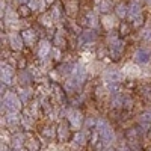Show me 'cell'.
<instances>
[{"mask_svg": "<svg viewBox=\"0 0 151 151\" xmlns=\"http://www.w3.org/2000/svg\"><path fill=\"white\" fill-rule=\"evenodd\" d=\"M52 17H53L55 20H59V17H60V6H55V8H53Z\"/></svg>", "mask_w": 151, "mask_h": 151, "instance_id": "34", "label": "cell"}, {"mask_svg": "<svg viewBox=\"0 0 151 151\" xmlns=\"http://www.w3.org/2000/svg\"><path fill=\"white\" fill-rule=\"evenodd\" d=\"M141 15H142V8H141V5L137 3V2H132L130 6H129V14H127L129 20H130V21H134L137 17H141Z\"/></svg>", "mask_w": 151, "mask_h": 151, "instance_id": "9", "label": "cell"}, {"mask_svg": "<svg viewBox=\"0 0 151 151\" xmlns=\"http://www.w3.org/2000/svg\"><path fill=\"white\" fill-rule=\"evenodd\" d=\"M67 12L70 15H73L74 12H77V3L76 2H68L67 3Z\"/></svg>", "mask_w": 151, "mask_h": 151, "instance_id": "32", "label": "cell"}, {"mask_svg": "<svg viewBox=\"0 0 151 151\" xmlns=\"http://www.w3.org/2000/svg\"><path fill=\"white\" fill-rule=\"evenodd\" d=\"M29 11H30L29 6H24V5H23V6L20 8V14H21V15H27V14H29Z\"/></svg>", "mask_w": 151, "mask_h": 151, "instance_id": "36", "label": "cell"}, {"mask_svg": "<svg viewBox=\"0 0 151 151\" xmlns=\"http://www.w3.org/2000/svg\"><path fill=\"white\" fill-rule=\"evenodd\" d=\"M122 106H124V97L116 95L112 100V107H122Z\"/></svg>", "mask_w": 151, "mask_h": 151, "instance_id": "31", "label": "cell"}, {"mask_svg": "<svg viewBox=\"0 0 151 151\" xmlns=\"http://www.w3.org/2000/svg\"><path fill=\"white\" fill-rule=\"evenodd\" d=\"M150 151H151V150H150Z\"/></svg>", "mask_w": 151, "mask_h": 151, "instance_id": "48", "label": "cell"}, {"mask_svg": "<svg viewBox=\"0 0 151 151\" xmlns=\"http://www.w3.org/2000/svg\"><path fill=\"white\" fill-rule=\"evenodd\" d=\"M9 44H11V47L14 50H21L23 44H24V40H23L21 35L12 32V33H9Z\"/></svg>", "mask_w": 151, "mask_h": 151, "instance_id": "10", "label": "cell"}, {"mask_svg": "<svg viewBox=\"0 0 151 151\" xmlns=\"http://www.w3.org/2000/svg\"><path fill=\"white\" fill-rule=\"evenodd\" d=\"M109 50H110V58L118 60L122 56V53H124V44H122V41H119L118 38H116V40H113V41H110V48Z\"/></svg>", "mask_w": 151, "mask_h": 151, "instance_id": "4", "label": "cell"}, {"mask_svg": "<svg viewBox=\"0 0 151 151\" xmlns=\"http://www.w3.org/2000/svg\"><path fill=\"white\" fill-rule=\"evenodd\" d=\"M21 36H23V40H24V44H27L29 47H32L36 42V33L32 29H26V30L21 33Z\"/></svg>", "mask_w": 151, "mask_h": 151, "instance_id": "12", "label": "cell"}, {"mask_svg": "<svg viewBox=\"0 0 151 151\" xmlns=\"http://www.w3.org/2000/svg\"><path fill=\"white\" fill-rule=\"evenodd\" d=\"M67 118H68V122L71 124V127L76 129V130H79L85 124V118L82 115V112L77 110V109H70L68 113H67Z\"/></svg>", "mask_w": 151, "mask_h": 151, "instance_id": "2", "label": "cell"}, {"mask_svg": "<svg viewBox=\"0 0 151 151\" xmlns=\"http://www.w3.org/2000/svg\"><path fill=\"white\" fill-rule=\"evenodd\" d=\"M21 124L24 125V129H32V125H33V118H30L29 115L27 116H21Z\"/></svg>", "mask_w": 151, "mask_h": 151, "instance_id": "26", "label": "cell"}, {"mask_svg": "<svg viewBox=\"0 0 151 151\" xmlns=\"http://www.w3.org/2000/svg\"><path fill=\"white\" fill-rule=\"evenodd\" d=\"M112 0H101V2L98 3V9H100V12H109L110 9H112Z\"/></svg>", "mask_w": 151, "mask_h": 151, "instance_id": "21", "label": "cell"}, {"mask_svg": "<svg viewBox=\"0 0 151 151\" xmlns=\"http://www.w3.org/2000/svg\"><path fill=\"white\" fill-rule=\"evenodd\" d=\"M53 56H55V59H59V58H60V52H59L58 48L53 50Z\"/></svg>", "mask_w": 151, "mask_h": 151, "instance_id": "41", "label": "cell"}, {"mask_svg": "<svg viewBox=\"0 0 151 151\" xmlns=\"http://www.w3.org/2000/svg\"><path fill=\"white\" fill-rule=\"evenodd\" d=\"M95 40V33L92 30H85L80 36V44H85V42H91Z\"/></svg>", "mask_w": 151, "mask_h": 151, "instance_id": "18", "label": "cell"}, {"mask_svg": "<svg viewBox=\"0 0 151 151\" xmlns=\"http://www.w3.org/2000/svg\"><path fill=\"white\" fill-rule=\"evenodd\" d=\"M68 134H70L68 127H67L65 124H60L59 127H58V137H59V141H67L68 139Z\"/></svg>", "mask_w": 151, "mask_h": 151, "instance_id": "17", "label": "cell"}, {"mask_svg": "<svg viewBox=\"0 0 151 151\" xmlns=\"http://www.w3.org/2000/svg\"><path fill=\"white\" fill-rule=\"evenodd\" d=\"M122 74L124 77H137V76L141 74V70L139 67H137L136 64H132V62H129V64H125L124 68H122Z\"/></svg>", "mask_w": 151, "mask_h": 151, "instance_id": "8", "label": "cell"}, {"mask_svg": "<svg viewBox=\"0 0 151 151\" xmlns=\"http://www.w3.org/2000/svg\"><path fill=\"white\" fill-rule=\"evenodd\" d=\"M5 20H6L8 24H12L14 21H17V14H15L12 9H6V12H5Z\"/></svg>", "mask_w": 151, "mask_h": 151, "instance_id": "23", "label": "cell"}, {"mask_svg": "<svg viewBox=\"0 0 151 151\" xmlns=\"http://www.w3.org/2000/svg\"><path fill=\"white\" fill-rule=\"evenodd\" d=\"M115 12H116V15H118L119 18H124V17H127V14H129V6L124 5V3H119V5L116 6Z\"/></svg>", "mask_w": 151, "mask_h": 151, "instance_id": "19", "label": "cell"}, {"mask_svg": "<svg viewBox=\"0 0 151 151\" xmlns=\"http://www.w3.org/2000/svg\"><path fill=\"white\" fill-rule=\"evenodd\" d=\"M100 2H101V0H95V3H100Z\"/></svg>", "mask_w": 151, "mask_h": 151, "instance_id": "44", "label": "cell"}, {"mask_svg": "<svg viewBox=\"0 0 151 151\" xmlns=\"http://www.w3.org/2000/svg\"><path fill=\"white\" fill-rule=\"evenodd\" d=\"M141 38L144 41H151V26H147L141 32Z\"/></svg>", "mask_w": 151, "mask_h": 151, "instance_id": "25", "label": "cell"}, {"mask_svg": "<svg viewBox=\"0 0 151 151\" xmlns=\"http://www.w3.org/2000/svg\"><path fill=\"white\" fill-rule=\"evenodd\" d=\"M100 137H101L103 142H106V144L113 142V139H115V133H113V130L110 129V125L107 129H104L103 132H100Z\"/></svg>", "mask_w": 151, "mask_h": 151, "instance_id": "13", "label": "cell"}, {"mask_svg": "<svg viewBox=\"0 0 151 151\" xmlns=\"http://www.w3.org/2000/svg\"><path fill=\"white\" fill-rule=\"evenodd\" d=\"M40 21H41V24H44L45 27H52L53 26V17H52V14H50V15H42Z\"/></svg>", "mask_w": 151, "mask_h": 151, "instance_id": "24", "label": "cell"}, {"mask_svg": "<svg viewBox=\"0 0 151 151\" xmlns=\"http://www.w3.org/2000/svg\"><path fill=\"white\" fill-rule=\"evenodd\" d=\"M86 77H88V70L82 65V64H77L74 68H73V79L76 80V82H79L80 85L86 80Z\"/></svg>", "mask_w": 151, "mask_h": 151, "instance_id": "5", "label": "cell"}, {"mask_svg": "<svg viewBox=\"0 0 151 151\" xmlns=\"http://www.w3.org/2000/svg\"><path fill=\"white\" fill-rule=\"evenodd\" d=\"M134 60L137 62V64H147L148 60H151V55H150V50L147 47H141L136 50L134 53Z\"/></svg>", "mask_w": 151, "mask_h": 151, "instance_id": "6", "label": "cell"}, {"mask_svg": "<svg viewBox=\"0 0 151 151\" xmlns=\"http://www.w3.org/2000/svg\"><path fill=\"white\" fill-rule=\"evenodd\" d=\"M124 151H130V150H129V148H127V150H124Z\"/></svg>", "mask_w": 151, "mask_h": 151, "instance_id": "46", "label": "cell"}, {"mask_svg": "<svg viewBox=\"0 0 151 151\" xmlns=\"http://www.w3.org/2000/svg\"><path fill=\"white\" fill-rule=\"evenodd\" d=\"M122 77H124V74L115 67H110L103 73V79L107 83H119L122 80Z\"/></svg>", "mask_w": 151, "mask_h": 151, "instance_id": "3", "label": "cell"}, {"mask_svg": "<svg viewBox=\"0 0 151 151\" xmlns=\"http://www.w3.org/2000/svg\"><path fill=\"white\" fill-rule=\"evenodd\" d=\"M56 133H58V130H55L53 127H45L44 130H42V136H45V137H55L56 136Z\"/></svg>", "mask_w": 151, "mask_h": 151, "instance_id": "27", "label": "cell"}, {"mask_svg": "<svg viewBox=\"0 0 151 151\" xmlns=\"http://www.w3.org/2000/svg\"><path fill=\"white\" fill-rule=\"evenodd\" d=\"M2 82L5 85H12L14 83V70L9 65L2 64Z\"/></svg>", "mask_w": 151, "mask_h": 151, "instance_id": "7", "label": "cell"}, {"mask_svg": "<svg viewBox=\"0 0 151 151\" xmlns=\"http://www.w3.org/2000/svg\"><path fill=\"white\" fill-rule=\"evenodd\" d=\"M144 95L147 98H151V86L150 88H144Z\"/></svg>", "mask_w": 151, "mask_h": 151, "instance_id": "39", "label": "cell"}, {"mask_svg": "<svg viewBox=\"0 0 151 151\" xmlns=\"http://www.w3.org/2000/svg\"><path fill=\"white\" fill-rule=\"evenodd\" d=\"M132 104H133V101H132L130 98H127V97H125V98H124V106L127 107V109H130V107H132Z\"/></svg>", "mask_w": 151, "mask_h": 151, "instance_id": "38", "label": "cell"}, {"mask_svg": "<svg viewBox=\"0 0 151 151\" xmlns=\"http://www.w3.org/2000/svg\"><path fill=\"white\" fill-rule=\"evenodd\" d=\"M20 2H21V3H24V2H26V3H29V0H20Z\"/></svg>", "mask_w": 151, "mask_h": 151, "instance_id": "43", "label": "cell"}, {"mask_svg": "<svg viewBox=\"0 0 151 151\" xmlns=\"http://www.w3.org/2000/svg\"><path fill=\"white\" fill-rule=\"evenodd\" d=\"M145 2H148V3H151V0H145Z\"/></svg>", "mask_w": 151, "mask_h": 151, "instance_id": "45", "label": "cell"}, {"mask_svg": "<svg viewBox=\"0 0 151 151\" xmlns=\"http://www.w3.org/2000/svg\"><path fill=\"white\" fill-rule=\"evenodd\" d=\"M121 32H122V33H127V32H129V27L125 26V24H122V26H121Z\"/></svg>", "mask_w": 151, "mask_h": 151, "instance_id": "42", "label": "cell"}, {"mask_svg": "<svg viewBox=\"0 0 151 151\" xmlns=\"http://www.w3.org/2000/svg\"><path fill=\"white\" fill-rule=\"evenodd\" d=\"M127 136H129V137H137V132H136V129H130V130L127 132Z\"/></svg>", "mask_w": 151, "mask_h": 151, "instance_id": "37", "label": "cell"}, {"mask_svg": "<svg viewBox=\"0 0 151 151\" xmlns=\"http://www.w3.org/2000/svg\"><path fill=\"white\" fill-rule=\"evenodd\" d=\"M101 24H103V27L106 30H112L113 27L116 26V18L115 17H112V15H104L101 18Z\"/></svg>", "mask_w": 151, "mask_h": 151, "instance_id": "14", "label": "cell"}, {"mask_svg": "<svg viewBox=\"0 0 151 151\" xmlns=\"http://www.w3.org/2000/svg\"><path fill=\"white\" fill-rule=\"evenodd\" d=\"M29 148H30V150H38V144H36V141H30V142H29Z\"/></svg>", "mask_w": 151, "mask_h": 151, "instance_id": "40", "label": "cell"}, {"mask_svg": "<svg viewBox=\"0 0 151 151\" xmlns=\"http://www.w3.org/2000/svg\"><path fill=\"white\" fill-rule=\"evenodd\" d=\"M86 20H88V24H89L91 27L95 29L98 26V18H97L95 12H88V14H86Z\"/></svg>", "mask_w": 151, "mask_h": 151, "instance_id": "20", "label": "cell"}, {"mask_svg": "<svg viewBox=\"0 0 151 151\" xmlns=\"http://www.w3.org/2000/svg\"><path fill=\"white\" fill-rule=\"evenodd\" d=\"M30 95H32V91L27 89V88H24V89L20 91V98H21V101H27V100L30 98Z\"/></svg>", "mask_w": 151, "mask_h": 151, "instance_id": "29", "label": "cell"}, {"mask_svg": "<svg viewBox=\"0 0 151 151\" xmlns=\"http://www.w3.org/2000/svg\"><path fill=\"white\" fill-rule=\"evenodd\" d=\"M73 141L77 145H85L88 142V134L85 132H76V134L73 136Z\"/></svg>", "mask_w": 151, "mask_h": 151, "instance_id": "16", "label": "cell"}, {"mask_svg": "<svg viewBox=\"0 0 151 151\" xmlns=\"http://www.w3.org/2000/svg\"><path fill=\"white\" fill-rule=\"evenodd\" d=\"M27 6L32 11H41V0H29Z\"/></svg>", "mask_w": 151, "mask_h": 151, "instance_id": "30", "label": "cell"}, {"mask_svg": "<svg viewBox=\"0 0 151 151\" xmlns=\"http://www.w3.org/2000/svg\"><path fill=\"white\" fill-rule=\"evenodd\" d=\"M150 137H151V132H150Z\"/></svg>", "mask_w": 151, "mask_h": 151, "instance_id": "47", "label": "cell"}, {"mask_svg": "<svg viewBox=\"0 0 151 151\" xmlns=\"http://www.w3.org/2000/svg\"><path fill=\"white\" fill-rule=\"evenodd\" d=\"M2 104L8 112H18L21 109V98L14 92H5L2 98Z\"/></svg>", "mask_w": 151, "mask_h": 151, "instance_id": "1", "label": "cell"}, {"mask_svg": "<svg viewBox=\"0 0 151 151\" xmlns=\"http://www.w3.org/2000/svg\"><path fill=\"white\" fill-rule=\"evenodd\" d=\"M139 122L144 125V127H150V125H151V110L142 113L141 118H139Z\"/></svg>", "mask_w": 151, "mask_h": 151, "instance_id": "22", "label": "cell"}, {"mask_svg": "<svg viewBox=\"0 0 151 151\" xmlns=\"http://www.w3.org/2000/svg\"><path fill=\"white\" fill-rule=\"evenodd\" d=\"M109 127V122L106 121V119H103V118H100V119H97V132L100 133V132H103L104 129H107Z\"/></svg>", "mask_w": 151, "mask_h": 151, "instance_id": "28", "label": "cell"}, {"mask_svg": "<svg viewBox=\"0 0 151 151\" xmlns=\"http://www.w3.org/2000/svg\"><path fill=\"white\" fill-rule=\"evenodd\" d=\"M94 125H97V121L94 118H85V127L91 129V127H94Z\"/></svg>", "mask_w": 151, "mask_h": 151, "instance_id": "33", "label": "cell"}, {"mask_svg": "<svg viewBox=\"0 0 151 151\" xmlns=\"http://www.w3.org/2000/svg\"><path fill=\"white\" fill-rule=\"evenodd\" d=\"M55 44H56V45H59V47L65 44V41H64V38L60 36V32H59V33L56 35V38H55Z\"/></svg>", "mask_w": 151, "mask_h": 151, "instance_id": "35", "label": "cell"}, {"mask_svg": "<svg viewBox=\"0 0 151 151\" xmlns=\"http://www.w3.org/2000/svg\"><path fill=\"white\" fill-rule=\"evenodd\" d=\"M6 124H9V125H17L18 122H21V116L18 115L17 112H8V115H6Z\"/></svg>", "mask_w": 151, "mask_h": 151, "instance_id": "15", "label": "cell"}, {"mask_svg": "<svg viewBox=\"0 0 151 151\" xmlns=\"http://www.w3.org/2000/svg\"><path fill=\"white\" fill-rule=\"evenodd\" d=\"M50 52H52V44H50L48 41H45V40H42L40 42V45H38V56H40L41 59H44V58H47V55Z\"/></svg>", "mask_w": 151, "mask_h": 151, "instance_id": "11", "label": "cell"}]
</instances>
